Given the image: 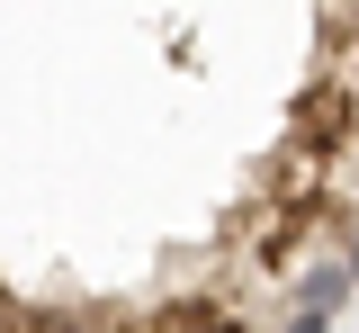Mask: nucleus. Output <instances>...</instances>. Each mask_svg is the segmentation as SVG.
<instances>
[{"label":"nucleus","instance_id":"obj_1","mask_svg":"<svg viewBox=\"0 0 359 333\" xmlns=\"http://www.w3.org/2000/svg\"><path fill=\"white\" fill-rule=\"evenodd\" d=\"M153 333H243V315L216 306V297H198V288H180V306H162Z\"/></svg>","mask_w":359,"mask_h":333},{"label":"nucleus","instance_id":"obj_2","mask_svg":"<svg viewBox=\"0 0 359 333\" xmlns=\"http://www.w3.org/2000/svg\"><path fill=\"white\" fill-rule=\"evenodd\" d=\"M351 261H314V270H306V280H297V288H287V306H323V315H341V297H351Z\"/></svg>","mask_w":359,"mask_h":333},{"label":"nucleus","instance_id":"obj_3","mask_svg":"<svg viewBox=\"0 0 359 333\" xmlns=\"http://www.w3.org/2000/svg\"><path fill=\"white\" fill-rule=\"evenodd\" d=\"M287 333H332V315L323 306H287Z\"/></svg>","mask_w":359,"mask_h":333},{"label":"nucleus","instance_id":"obj_4","mask_svg":"<svg viewBox=\"0 0 359 333\" xmlns=\"http://www.w3.org/2000/svg\"><path fill=\"white\" fill-rule=\"evenodd\" d=\"M341 261H351V280H359V226H351V243H341Z\"/></svg>","mask_w":359,"mask_h":333}]
</instances>
